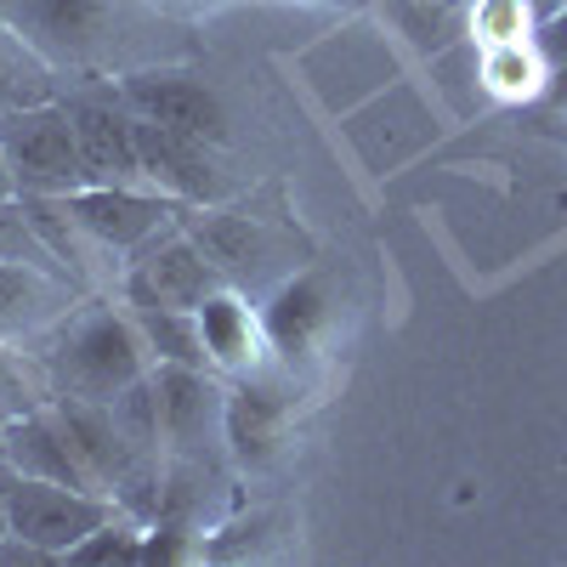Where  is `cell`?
<instances>
[{"label":"cell","instance_id":"obj_1","mask_svg":"<svg viewBox=\"0 0 567 567\" xmlns=\"http://www.w3.org/2000/svg\"><path fill=\"white\" fill-rule=\"evenodd\" d=\"M34 52L69 74H131L159 63V12L148 0H0Z\"/></svg>","mask_w":567,"mask_h":567},{"label":"cell","instance_id":"obj_2","mask_svg":"<svg viewBox=\"0 0 567 567\" xmlns=\"http://www.w3.org/2000/svg\"><path fill=\"white\" fill-rule=\"evenodd\" d=\"M45 386L52 398H91V403H114L120 392L142 386L154 374V352L142 341V329L131 307L120 301H80L52 336L34 347Z\"/></svg>","mask_w":567,"mask_h":567},{"label":"cell","instance_id":"obj_3","mask_svg":"<svg viewBox=\"0 0 567 567\" xmlns=\"http://www.w3.org/2000/svg\"><path fill=\"white\" fill-rule=\"evenodd\" d=\"M0 154L12 165L18 199H69L85 187V159L63 103H34L0 120Z\"/></svg>","mask_w":567,"mask_h":567},{"label":"cell","instance_id":"obj_4","mask_svg":"<svg viewBox=\"0 0 567 567\" xmlns=\"http://www.w3.org/2000/svg\"><path fill=\"white\" fill-rule=\"evenodd\" d=\"M296 425V381L278 358H267L250 374L227 381V409H221V443L239 471H267Z\"/></svg>","mask_w":567,"mask_h":567},{"label":"cell","instance_id":"obj_5","mask_svg":"<svg viewBox=\"0 0 567 567\" xmlns=\"http://www.w3.org/2000/svg\"><path fill=\"white\" fill-rule=\"evenodd\" d=\"M114 516H120V499H109L97 488H69V483L7 471V534L34 539L40 550H52L63 561L80 539H91L103 523H114Z\"/></svg>","mask_w":567,"mask_h":567},{"label":"cell","instance_id":"obj_6","mask_svg":"<svg viewBox=\"0 0 567 567\" xmlns=\"http://www.w3.org/2000/svg\"><path fill=\"white\" fill-rule=\"evenodd\" d=\"M221 267L194 245V233L182 227V216L154 233L131 261H125V284H120V301L125 307H176V312H194L205 296L221 290Z\"/></svg>","mask_w":567,"mask_h":567},{"label":"cell","instance_id":"obj_7","mask_svg":"<svg viewBox=\"0 0 567 567\" xmlns=\"http://www.w3.org/2000/svg\"><path fill=\"white\" fill-rule=\"evenodd\" d=\"M154 403H159V437L165 460H210L221 443V409L227 386L216 369L199 363H154Z\"/></svg>","mask_w":567,"mask_h":567},{"label":"cell","instance_id":"obj_8","mask_svg":"<svg viewBox=\"0 0 567 567\" xmlns=\"http://www.w3.org/2000/svg\"><path fill=\"white\" fill-rule=\"evenodd\" d=\"M216 148H221V142L182 136V131H165L154 120H136V165H142V182L159 187V194L176 199L182 210L227 205L233 182H227Z\"/></svg>","mask_w":567,"mask_h":567},{"label":"cell","instance_id":"obj_9","mask_svg":"<svg viewBox=\"0 0 567 567\" xmlns=\"http://www.w3.org/2000/svg\"><path fill=\"white\" fill-rule=\"evenodd\" d=\"M120 103L136 114V120H154L165 131H182V136H205V142H227V109L221 97L187 69H131L120 74Z\"/></svg>","mask_w":567,"mask_h":567},{"label":"cell","instance_id":"obj_10","mask_svg":"<svg viewBox=\"0 0 567 567\" xmlns=\"http://www.w3.org/2000/svg\"><path fill=\"white\" fill-rule=\"evenodd\" d=\"M69 205L91 227V239H103L125 261L182 216V205L165 199L148 182H91V187H80V194H69Z\"/></svg>","mask_w":567,"mask_h":567},{"label":"cell","instance_id":"obj_11","mask_svg":"<svg viewBox=\"0 0 567 567\" xmlns=\"http://www.w3.org/2000/svg\"><path fill=\"white\" fill-rule=\"evenodd\" d=\"M80 284L52 261H0V341L40 347L80 307Z\"/></svg>","mask_w":567,"mask_h":567},{"label":"cell","instance_id":"obj_12","mask_svg":"<svg viewBox=\"0 0 567 567\" xmlns=\"http://www.w3.org/2000/svg\"><path fill=\"white\" fill-rule=\"evenodd\" d=\"M0 443H7V471H18V477H45V483H69V488H97L103 494V483L91 477V465H85L74 432L63 425L58 403L29 409L18 420H0Z\"/></svg>","mask_w":567,"mask_h":567},{"label":"cell","instance_id":"obj_13","mask_svg":"<svg viewBox=\"0 0 567 567\" xmlns=\"http://www.w3.org/2000/svg\"><path fill=\"white\" fill-rule=\"evenodd\" d=\"M194 323H199V347H205V363L233 381V374H250L272 358L267 347V323H261V307H250V296L239 284H221L216 296H205L194 307Z\"/></svg>","mask_w":567,"mask_h":567},{"label":"cell","instance_id":"obj_14","mask_svg":"<svg viewBox=\"0 0 567 567\" xmlns=\"http://www.w3.org/2000/svg\"><path fill=\"white\" fill-rule=\"evenodd\" d=\"M261 323H267V347L284 369L296 363H312L329 323H336V301H329V284L318 272H290L278 284V290L267 296L261 307Z\"/></svg>","mask_w":567,"mask_h":567},{"label":"cell","instance_id":"obj_15","mask_svg":"<svg viewBox=\"0 0 567 567\" xmlns=\"http://www.w3.org/2000/svg\"><path fill=\"white\" fill-rule=\"evenodd\" d=\"M74 120V142L85 159V187L91 182H142L136 165V114L114 97H69L63 103Z\"/></svg>","mask_w":567,"mask_h":567},{"label":"cell","instance_id":"obj_16","mask_svg":"<svg viewBox=\"0 0 567 567\" xmlns=\"http://www.w3.org/2000/svg\"><path fill=\"white\" fill-rule=\"evenodd\" d=\"M182 227L194 233V245L221 267V278L227 284H245L261 261H267V233L250 221V216H239V210H227V205H199V210H182Z\"/></svg>","mask_w":567,"mask_h":567},{"label":"cell","instance_id":"obj_17","mask_svg":"<svg viewBox=\"0 0 567 567\" xmlns=\"http://www.w3.org/2000/svg\"><path fill=\"white\" fill-rule=\"evenodd\" d=\"M34 103H58V69L12 23H0V120Z\"/></svg>","mask_w":567,"mask_h":567},{"label":"cell","instance_id":"obj_18","mask_svg":"<svg viewBox=\"0 0 567 567\" xmlns=\"http://www.w3.org/2000/svg\"><path fill=\"white\" fill-rule=\"evenodd\" d=\"M483 80H488L494 97L528 103V97H539V91H545L550 63H545V52H539L534 34H523V40H494L488 52H483Z\"/></svg>","mask_w":567,"mask_h":567},{"label":"cell","instance_id":"obj_19","mask_svg":"<svg viewBox=\"0 0 567 567\" xmlns=\"http://www.w3.org/2000/svg\"><path fill=\"white\" fill-rule=\"evenodd\" d=\"M136 329H142V341H148L154 363H205V347H199V323L194 312H176V307H131Z\"/></svg>","mask_w":567,"mask_h":567},{"label":"cell","instance_id":"obj_20","mask_svg":"<svg viewBox=\"0 0 567 567\" xmlns=\"http://www.w3.org/2000/svg\"><path fill=\"white\" fill-rule=\"evenodd\" d=\"M58 561H63V556L40 550L34 539H18V534L0 539V567H58Z\"/></svg>","mask_w":567,"mask_h":567},{"label":"cell","instance_id":"obj_21","mask_svg":"<svg viewBox=\"0 0 567 567\" xmlns=\"http://www.w3.org/2000/svg\"><path fill=\"white\" fill-rule=\"evenodd\" d=\"M534 40H539V52H545V63H550V69H556V63H567V7H561V12L534 34Z\"/></svg>","mask_w":567,"mask_h":567},{"label":"cell","instance_id":"obj_22","mask_svg":"<svg viewBox=\"0 0 567 567\" xmlns=\"http://www.w3.org/2000/svg\"><path fill=\"white\" fill-rule=\"evenodd\" d=\"M148 7H154L159 18H205V12L221 7V0H148Z\"/></svg>","mask_w":567,"mask_h":567},{"label":"cell","instance_id":"obj_23","mask_svg":"<svg viewBox=\"0 0 567 567\" xmlns=\"http://www.w3.org/2000/svg\"><path fill=\"white\" fill-rule=\"evenodd\" d=\"M539 103L556 109V114H567V63L550 69V80H545V91H539Z\"/></svg>","mask_w":567,"mask_h":567},{"label":"cell","instance_id":"obj_24","mask_svg":"<svg viewBox=\"0 0 567 567\" xmlns=\"http://www.w3.org/2000/svg\"><path fill=\"white\" fill-rule=\"evenodd\" d=\"M561 7H567V0H528V12H534V23H539V29H545Z\"/></svg>","mask_w":567,"mask_h":567},{"label":"cell","instance_id":"obj_25","mask_svg":"<svg viewBox=\"0 0 567 567\" xmlns=\"http://www.w3.org/2000/svg\"><path fill=\"white\" fill-rule=\"evenodd\" d=\"M18 199V182H12V165H7V154H0V205H12Z\"/></svg>","mask_w":567,"mask_h":567},{"label":"cell","instance_id":"obj_26","mask_svg":"<svg viewBox=\"0 0 567 567\" xmlns=\"http://www.w3.org/2000/svg\"><path fill=\"white\" fill-rule=\"evenodd\" d=\"M0 539H7V465H0Z\"/></svg>","mask_w":567,"mask_h":567},{"label":"cell","instance_id":"obj_27","mask_svg":"<svg viewBox=\"0 0 567 567\" xmlns=\"http://www.w3.org/2000/svg\"><path fill=\"white\" fill-rule=\"evenodd\" d=\"M318 7H358V0H318Z\"/></svg>","mask_w":567,"mask_h":567},{"label":"cell","instance_id":"obj_28","mask_svg":"<svg viewBox=\"0 0 567 567\" xmlns=\"http://www.w3.org/2000/svg\"><path fill=\"white\" fill-rule=\"evenodd\" d=\"M0 465H7V443H0Z\"/></svg>","mask_w":567,"mask_h":567},{"label":"cell","instance_id":"obj_29","mask_svg":"<svg viewBox=\"0 0 567 567\" xmlns=\"http://www.w3.org/2000/svg\"><path fill=\"white\" fill-rule=\"evenodd\" d=\"M0 358H7V341H0Z\"/></svg>","mask_w":567,"mask_h":567}]
</instances>
